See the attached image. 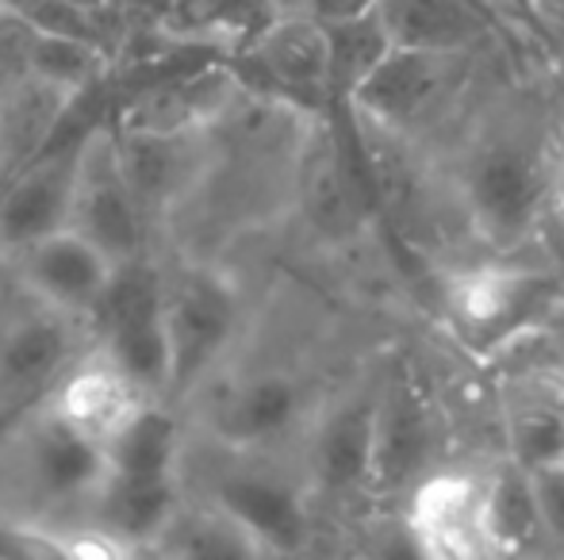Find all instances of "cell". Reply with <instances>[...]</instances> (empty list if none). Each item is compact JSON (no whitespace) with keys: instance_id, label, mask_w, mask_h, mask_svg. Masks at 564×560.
Returning <instances> with one entry per match:
<instances>
[{"instance_id":"6da1fadb","label":"cell","mask_w":564,"mask_h":560,"mask_svg":"<svg viewBox=\"0 0 564 560\" xmlns=\"http://www.w3.org/2000/svg\"><path fill=\"white\" fill-rule=\"evenodd\" d=\"M564 150L538 108L496 105L453 142L442 165L453 211L480 257L522 254L550 223Z\"/></svg>"},{"instance_id":"7a4b0ae2","label":"cell","mask_w":564,"mask_h":560,"mask_svg":"<svg viewBox=\"0 0 564 560\" xmlns=\"http://www.w3.org/2000/svg\"><path fill=\"white\" fill-rule=\"evenodd\" d=\"M108 484V449L77 433L51 404L0 430V538L12 553H62L97 518Z\"/></svg>"},{"instance_id":"3957f363","label":"cell","mask_w":564,"mask_h":560,"mask_svg":"<svg viewBox=\"0 0 564 560\" xmlns=\"http://www.w3.org/2000/svg\"><path fill=\"white\" fill-rule=\"evenodd\" d=\"M449 334L476 361H499L522 338L545 330L564 307V277L522 254L453 265L438 288Z\"/></svg>"},{"instance_id":"277c9868","label":"cell","mask_w":564,"mask_h":560,"mask_svg":"<svg viewBox=\"0 0 564 560\" xmlns=\"http://www.w3.org/2000/svg\"><path fill=\"white\" fill-rule=\"evenodd\" d=\"M246 330V296L227 270L208 257H177L165 265V338H170V399H196Z\"/></svg>"},{"instance_id":"5b68a950","label":"cell","mask_w":564,"mask_h":560,"mask_svg":"<svg viewBox=\"0 0 564 560\" xmlns=\"http://www.w3.org/2000/svg\"><path fill=\"white\" fill-rule=\"evenodd\" d=\"M473 69L476 51L392 46L341 100V108L361 131L419 146L465 105Z\"/></svg>"},{"instance_id":"8992f818","label":"cell","mask_w":564,"mask_h":560,"mask_svg":"<svg viewBox=\"0 0 564 560\" xmlns=\"http://www.w3.org/2000/svg\"><path fill=\"white\" fill-rule=\"evenodd\" d=\"M93 342L89 322L43 304L0 254V430L46 404Z\"/></svg>"},{"instance_id":"52a82bcc","label":"cell","mask_w":564,"mask_h":560,"mask_svg":"<svg viewBox=\"0 0 564 560\" xmlns=\"http://www.w3.org/2000/svg\"><path fill=\"white\" fill-rule=\"evenodd\" d=\"M292 200L315 239L327 246H354L377 223V185H372L361 142L341 139V105L304 123Z\"/></svg>"},{"instance_id":"ba28073f","label":"cell","mask_w":564,"mask_h":560,"mask_svg":"<svg viewBox=\"0 0 564 560\" xmlns=\"http://www.w3.org/2000/svg\"><path fill=\"white\" fill-rule=\"evenodd\" d=\"M319 407L323 399L315 396L307 376L284 365H261L212 384L204 430L227 453L269 457L292 441H304Z\"/></svg>"},{"instance_id":"9c48e42d","label":"cell","mask_w":564,"mask_h":560,"mask_svg":"<svg viewBox=\"0 0 564 560\" xmlns=\"http://www.w3.org/2000/svg\"><path fill=\"white\" fill-rule=\"evenodd\" d=\"M230 62L253 97L276 100L304 116H327L338 108L330 31L307 8L276 12L242 46H235Z\"/></svg>"},{"instance_id":"30bf717a","label":"cell","mask_w":564,"mask_h":560,"mask_svg":"<svg viewBox=\"0 0 564 560\" xmlns=\"http://www.w3.org/2000/svg\"><path fill=\"white\" fill-rule=\"evenodd\" d=\"M93 334L158 399L170 392V338H165V265L154 254H134L116 265ZM170 404V399H165Z\"/></svg>"},{"instance_id":"8fae6325","label":"cell","mask_w":564,"mask_h":560,"mask_svg":"<svg viewBox=\"0 0 564 560\" xmlns=\"http://www.w3.org/2000/svg\"><path fill=\"white\" fill-rule=\"evenodd\" d=\"M380 373L323 399L304 433V480L315 503L372 499V446H377Z\"/></svg>"},{"instance_id":"7c38bea8","label":"cell","mask_w":564,"mask_h":560,"mask_svg":"<svg viewBox=\"0 0 564 560\" xmlns=\"http://www.w3.org/2000/svg\"><path fill=\"white\" fill-rule=\"evenodd\" d=\"M442 469V419L423 381L403 361L380 373L372 499H408L411 487Z\"/></svg>"},{"instance_id":"4fadbf2b","label":"cell","mask_w":564,"mask_h":560,"mask_svg":"<svg viewBox=\"0 0 564 560\" xmlns=\"http://www.w3.org/2000/svg\"><path fill=\"white\" fill-rule=\"evenodd\" d=\"M116 128V150L150 227L170 223L208 188L219 162L216 131H134Z\"/></svg>"},{"instance_id":"5bb4252c","label":"cell","mask_w":564,"mask_h":560,"mask_svg":"<svg viewBox=\"0 0 564 560\" xmlns=\"http://www.w3.org/2000/svg\"><path fill=\"white\" fill-rule=\"evenodd\" d=\"M224 507L265 557L304 553L315 538V495L307 480L261 464H230L216 472L208 495Z\"/></svg>"},{"instance_id":"9a60e30c","label":"cell","mask_w":564,"mask_h":560,"mask_svg":"<svg viewBox=\"0 0 564 560\" xmlns=\"http://www.w3.org/2000/svg\"><path fill=\"white\" fill-rule=\"evenodd\" d=\"M403 534L423 557H496L488 526V476L449 464L434 469L403 499Z\"/></svg>"},{"instance_id":"2e32d148","label":"cell","mask_w":564,"mask_h":560,"mask_svg":"<svg viewBox=\"0 0 564 560\" xmlns=\"http://www.w3.org/2000/svg\"><path fill=\"white\" fill-rule=\"evenodd\" d=\"M69 227L105 246L116 262H127L134 254H147L150 219L134 196L127 169L116 150L112 123H93L82 142V165H77L74 208Z\"/></svg>"},{"instance_id":"e0dca14e","label":"cell","mask_w":564,"mask_h":560,"mask_svg":"<svg viewBox=\"0 0 564 560\" xmlns=\"http://www.w3.org/2000/svg\"><path fill=\"white\" fill-rule=\"evenodd\" d=\"M12 262L15 277L28 284L43 304L58 307V311L85 319L93 327L105 292L116 277V257L93 239H85L74 227H58V231L43 234V239L28 242L15 254H4Z\"/></svg>"},{"instance_id":"ac0fdd59","label":"cell","mask_w":564,"mask_h":560,"mask_svg":"<svg viewBox=\"0 0 564 560\" xmlns=\"http://www.w3.org/2000/svg\"><path fill=\"white\" fill-rule=\"evenodd\" d=\"M154 399L158 396L139 376L127 373L100 342H93L62 376L46 404L66 426L108 449Z\"/></svg>"},{"instance_id":"d6986e66","label":"cell","mask_w":564,"mask_h":560,"mask_svg":"<svg viewBox=\"0 0 564 560\" xmlns=\"http://www.w3.org/2000/svg\"><path fill=\"white\" fill-rule=\"evenodd\" d=\"M235 62H204L142 89L112 123L134 131H216L246 100Z\"/></svg>"},{"instance_id":"ffe728a7","label":"cell","mask_w":564,"mask_h":560,"mask_svg":"<svg viewBox=\"0 0 564 560\" xmlns=\"http://www.w3.org/2000/svg\"><path fill=\"white\" fill-rule=\"evenodd\" d=\"M82 142L85 131L69 142H58L0 185V254H15L28 242L69 227Z\"/></svg>"},{"instance_id":"44dd1931","label":"cell","mask_w":564,"mask_h":560,"mask_svg":"<svg viewBox=\"0 0 564 560\" xmlns=\"http://www.w3.org/2000/svg\"><path fill=\"white\" fill-rule=\"evenodd\" d=\"M74 92L28 74L15 85L0 89V157H4V180L28 162L43 157L46 150L58 146V131L66 116L77 108ZM0 180V185H4Z\"/></svg>"},{"instance_id":"7402d4cb","label":"cell","mask_w":564,"mask_h":560,"mask_svg":"<svg viewBox=\"0 0 564 560\" xmlns=\"http://www.w3.org/2000/svg\"><path fill=\"white\" fill-rule=\"evenodd\" d=\"M372 12L388 43L411 51H480L491 31L473 0H377Z\"/></svg>"},{"instance_id":"603a6c76","label":"cell","mask_w":564,"mask_h":560,"mask_svg":"<svg viewBox=\"0 0 564 560\" xmlns=\"http://www.w3.org/2000/svg\"><path fill=\"white\" fill-rule=\"evenodd\" d=\"M503 441L507 457L522 469L564 461V392L530 376V388H519L503 404Z\"/></svg>"},{"instance_id":"cb8c5ba5","label":"cell","mask_w":564,"mask_h":560,"mask_svg":"<svg viewBox=\"0 0 564 560\" xmlns=\"http://www.w3.org/2000/svg\"><path fill=\"white\" fill-rule=\"evenodd\" d=\"M488 526L496 557L553 549L542 523V510H538L534 484H530V469L514 464L511 457H503L488 472Z\"/></svg>"},{"instance_id":"d4e9b609","label":"cell","mask_w":564,"mask_h":560,"mask_svg":"<svg viewBox=\"0 0 564 560\" xmlns=\"http://www.w3.org/2000/svg\"><path fill=\"white\" fill-rule=\"evenodd\" d=\"M158 557H265L261 546L212 499H185L158 546Z\"/></svg>"},{"instance_id":"484cf974","label":"cell","mask_w":564,"mask_h":560,"mask_svg":"<svg viewBox=\"0 0 564 560\" xmlns=\"http://www.w3.org/2000/svg\"><path fill=\"white\" fill-rule=\"evenodd\" d=\"M105 54L89 35L39 23L35 46H31V74L35 77L74 92V97H89L105 77Z\"/></svg>"},{"instance_id":"4316f807","label":"cell","mask_w":564,"mask_h":560,"mask_svg":"<svg viewBox=\"0 0 564 560\" xmlns=\"http://www.w3.org/2000/svg\"><path fill=\"white\" fill-rule=\"evenodd\" d=\"M327 23V20H323ZM330 31V69H335V97L338 105L361 85V77L392 51L384 28H380L377 12L354 15V20L327 23Z\"/></svg>"},{"instance_id":"83f0119b","label":"cell","mask_w":564,"mask_h":560,"mask_svg":"<svg viewBox=\"0 0 564 560\" xmlns=\"http://www.w3.org/2000/svg\"><path fill=\"white\" fill-rule=\"evenodd\" d=\"M39 35V20L23 8L0 0V89L31 74V46Z\"/></svg>"},{"instance_id":"f1b7e54d","label":"cell","mask_w":564,"mask_h":560,"mask_svg":"<svg viewBox=\"0 0 564 560\" xmlns=\"http://www.w3.org/2000/svg\"><path fill=\"white\" fill-rule=\"evenodd\" d=\"M530 484H534L538 510H542L550 546L557 549V553H564V461L530 469Z\"/></svg>"},{"instance_id":"f546056e","label":"cell","mask_w":564,"mask_h":560,"mask_svg":"<svg viewBox=\"0 0 564 560\" xmlns=\"http://www.w3.org/2000/svg\"><path fill=\"white\" fill-rule=\"evenodd\" d=\"M304 8L319 20L335 23V20H354V15H365L377 8V0H304Z\"/></svg>"},{"instance_id":"4dcf8cb0","label":"cell","mask_w":564,"mask_h":560,"mask_svg":"<svg viewBox=\"0 0 564 560\" xmlns=\"http://www.w3.org/2000/svg\"><path fill=\"white\" fill-rule=\"evenodd\" d=\"M545 231H561V239H564V157H561V169H557V185H553V208H550Z\"/></svg>"},{"instance_id":"1f68e13d","label":"cell","mask_w":564,"mask_h":560,"mask_svg":"<svg viewBox=\"0 0 564 560\" xmlns=\"http://www.w3.org/2000/svg\"><path fill=\"white\" fill-rule=\"evenodd\" d=\"M538 4H542L550 15H557V20H564V0H538Z\"/></svg>"},{"instance_id":"d6a6232c","label":"cell","mask_w":564,"mask_h":560,"mask_svg":"<svg viewBox=\"0 0 564 560\" xmlns=\"http://www.w3.org/2000/svg\"><path fill=\"white\" fill-rule=\"evenodd\" d=\"M0 180H4V157H0Z\"/></svg>"}]
</instances>
